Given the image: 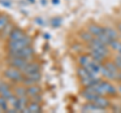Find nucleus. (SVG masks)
Instances as JSON below:
<instances>
[{
  "label": "nucleus",
  "mask_w": 121,
  "mask_h": 113,
  "mask_svg": "<svg viewBox=\"0 0 121 113\" xmlns=\"http://www.w3.org/2000/svg\"><path fill=\"white\" fill-rule=\"evenodd\" d=\"M31 39L30 37L27 35H24L22 39H18V40H13V41H8V51H20L23 48L30 46Z\"/></svg>",
  "instance_id": "nucleus-1"
},
{
  "label": "nucleus",
  "mask_w": 121,
  "mask_h": 113,
  "mask_svg": "<svg viewBox=\"0 0 121 113\" xmlns=\"http://www.w3.org/2000/svg\"><path fill=\"white\" fill-rule=\"evenodd\" d=\"M4 76L7 79H9V80L17 83L22 82V80L24 79V75L22 74L21 71L13 67H10L4 71Z\"/></svg>",
  "instance_id": "nucleus-2"
},
{
  "label": "nucleus",
  "mask_w": 121,
  "mask_h": 113,
  "mask_svg": "<svg viewBox=\"0 0 121 113\" xmlns=\"http://www.w3.org/2000/svg\"><path fill=\"white\" fill-rule=\"evenodd\" d=\"M29 63V61H27L24 58H18V56H8L7 59V64L10 67L16 68V69L22 71L26 67V65Z\"/></svg>",
  "instance_id": "nucleus-3"
},
{
  "label": "nucleus",
  "mask_w": 121,
  "mask_h": 113,
  "mask_svg": "<svg viewBox=\"0 0 121 113\" xmlns=\"http://www.w3.org/2000/svg\"><path fill=\"white\" fill-rule=\"evenodd\" d=\"M92 103L96 104L97 106L103 108V109H105V110H107V108H109V107L111 106V101L109 100L106 96H102V95L98 96Z\"/></svg>",
  "instance_id": "nucleus-4"
},
{
  "label": "nucleus",
  "mask_w": 121,
  "mask_h": 113,
  "mask_svg": "<svg viewBox=\"0 0 121 113\" xmlns=\"http://www.w3.org/2000/svg\"><path fill=\"white\" fill-rule=\"evenodd\" d=\"M93 62H94V60L92 59V56H91L89 54L88 55H82L78 58L79 66L85 68V69H88V68L92 65Z\"/></svg>",
  "instance_id": "nucleus-5"
},
{
  "label": "nucleus",
  "mask_w": 121,
  "mask_h": 113,
  "mask_svg": "<svg viewBox=\"0 0 121 113\" xmlns=\"http://www.w3.org/2000/svg\"><path fill=\"white\" fill-rule=\"evenodd\" d=\"M103 30L106 33V35L111 39V41L114 39H120V35L118 30H117V27L113 28L111 26H103Z\"/></svg>",
  "instance_id": "nucleus-6"
},
{
  "label": "nucleus",
  "mask_w": 121,
  "mask_h": 113,
  "mask_svg": "<svg viewBox=\"0 0 121 113\" xmlns=\"http://www.w3.org/2000/svg\"><path fill=\"white\" fill-rule=\"evenodd\" d=\"M40 67L37 63H35V62H29L26 67L24 68L23 70L21 71L22 74L24 75V76H27V75L31 74V73H35V72H37V71H39Z\"/></svg>",
  "instance_id": "nucleus-7"
},
{
  "label": "nucleus",
  "mask_w": 121,
  "mask_h": 113,
  "mask_svg": "<svg viewBox=\"0 0 121 113\" xmlns=\"http://www.w3.org/2000/svg\"><path fill=\"white\" fill-rule=\"evenodd\" d=\"M91 35H92L93 36H99L102 32H103V26H100L99 24H95V23H92V24H90L88 26V29H87Z\"/></svg>",
  "instance_id": "nucleus-8"
},
{
  "label": "nucleus",
  "mask_w": 121,
  "mask_h": 113,
  "mask_svg": "<svg viewBox=\"0 0 121 113\" xmlns=\"http://www.w3.org/2000/svg\"><path fill=\"white\" fill-rule=\"evenodd\" d=\"M82 111H85V112H100V111H106V110L103 108L99 107V106H97L96 104H94L92 102H88L82 107Z\"/></svg>",
  "instance_id": "nucleus-9"
},
{
  "label": "nucleus",
  "mask_w": 121,
  "mask_h": 113,
  "mask_svg": "<svg viewBox=\"0 0 121 113\" xmlns=\"http://www.w3.org/2000/svg\"><path fill=\"white\" fill-rule=\"evenodd\" d=\"M24 35H24L23 32H22L21 29H19V28H13L12 31H11V33H10L9 36H8V39H9L8 41L18 40V39H22V37H23Z\"/></svg>",
  "instance_id": "nucleus-10"
},
{
  "label": "nucleus",
  "mask_w": 121,
  "mask_h": 113,
  "mask_svg": "<svg viewBox=\"0 0 121 113\" xmlns=\"http://www.w3.org/2000/svg\"><path fill=\"white\" fill-rule=\"evenodd\" d=\"M89 55L92 56L93 60H95L96 62L101 63V64H103L106 61V59H107V58H105L104 56H102L101 54H99L98 52H95V51H93V50H89Z\"/></svg>",
  "instance_id": "nucleus-11"
},
{
  "label": "nucleus",
  "mask_w": 121,
  "mask_h": 113,
  "mask_svg": "<svg viewBox=\"0 0 121 113\" xmlns=\"http://www.w3.org/2000/svg\"><path fill=\"white\" fill-rule=\"evenodd\" d=\"M41 93V89L39 86H36L35 85H31V86H28L27 87V96H33V95H36V94H40Z\"/></svg>",
  "instance_id": "nucleus-12"
},
{
  "label": "nucleus",
  "mask_w": 121,
  "mask_h": 113,
  "mask_svg": "<svg viewBox=\"0 0 121 113\" xmlns=\"http://www.w3.org/2000/svg\"><path fill=\"white\" fill-rule=\"evenodd\" d=\"M27 107L29 109V112L30 113H39L43 111V108L39 105V103H36V102H30Z\"/></svg>",
  "instance_id": "nucleus-13"
},
{
  "label": "nucleus",
  "mask_w": 121,
  "mask_h": 113,
  "mask_svg": "<svg viewBox=\"0 0 121 113\" xmlns=\"http://www.w3.org/2000/svg\"><path fill=\"white\" fill-rule=\"evenodd\" d=\"M14 94L17 97H21V96H27V87L26 86H18L15 88L14 90Z\"/></svg>",
  "instance_id": "nucleus-14"
},
{
  "label": "nucleus",
  "mask_w": 121,
  "mask_h": 113,
  "mask_svg": "<svg viewBox=\"0 0 121 113\" xmlns=\"http://www.w3.org/2000/svg\"><path fill=\"white\" fill-rule=\"evenodd\" d=\"M94 37H95V36H93L88 30H84V31H81L80 32V39L83 41H85L86 43H89L90 41L94 39Z\"/></svg>",
  "instance_id": "nucleus-15"
},
{
  "label": "nucleus",
  "mask_w": 121,
  "mask_h": 113,
  "mask_svg": "<svg viewBox=\"0 0 121 113\" xmlns=\"http://www.w3.org/2000/svg\"><path fill=\"white\" fill-rule=\"evenodd\" d=\"M7 23H8V16L5 14L0 15V31L3 30V28L7 25Z\"/></svg>",
  "instance_id": "nucleus-16"
},
{
  "label": "nucleus",
  "mask_w": 121,
  "mask_h": 113,
  "mask_svg": "<svg viewBox=\"0 0 121 113\" xmlns=\"http://www.w3.org/2000/svg\"><path fill=\"white\" fill-rule=\"evenodd\" d=\"M26 77H28L30 79H32L33 81H35V82H39L40 80V78H41V74L39 71H37V72H35V73H31V74H29L27 75Z\"/></svg>",
  "instance_id": "nucleus-17"
},
{
  "label": "nucleus",
  "mask_w": 121,
  "mask_h": 113,
  "mask_svg": "<svg viewBox=\"0 0 121 113\" xmlns=\"http://www.w3.org/2000/svg\"><path fill=\"white\" fill-rule=\"evenodd\" d=\"M0 106L2 107L3 111L7 112V110H8V102H7V100L5 98H3L2 96H0Z\"/></svg>",
  "instance_id": "nucleus-18"
},
{
  "label": "nucleus",
  "mask_w": 121,
  "mask_h": 113,
  "mask_svg": "<svg viewBox=\"0 0 121 113\" xmlns=\"http://www.w3.org/2000/svg\"><path fill=\"white\" fill-rule=\"evenodd\" d=\"M51 24H52V27H59V26H60V24H62V18L54 17L51 20Z\"/></svg>",
  "instance_id": "nucleus-19"
},
{
  "label": "nucleus",
  "mask_w": 121,
  "mask_h": 113,
  "mask_svg": "<svg viewBox=\"0 0 121 113\" xmlns=\"http://www.w3.org/2000/svg\"><path fill=\"white\" fill-rule=\"evenodd\" d=\"M13 95H14V94L11 92V90H10V89H7V90H5V91H3V92L0 93V96H2L3 98H5L6 100L10 99V98L12 97Z\"/></svg>",
  "instance_id": "nucleus-20"
},
{
  "label": "nucleus",
  "mask_w": 121,
  "mask_h": 113,
  "mask_svg": "<svg viewBox=\"0 0 121 113\" xmlns=\"http://www.w3.org/2000/svg\"><path fill=\"white\" fill-rule=\"evenodd\" d=\"M113 62L115 63V65L117 66V68L121 71V55L119 54H116L113 58Z\"/></svg>",
  "instance_id": "nucleus-21"
},
{
  "label": "nucleus",
  "mask_w": 121,
  "mask_h": 113,
  "mask_svg": "<svg viewBox=\"0 0 121 113\" xmlns=\"http://www.w3.org/2000/svg\"><path fill=\"white\" fill-rule=\"evenodd\" d=\"M29 101L30 102H36V103H40L43 101V98H41L40 94H36V95L30 96L29 97Z\"/></svg>",
  "instance_id": "nucleus-22"
},
{
  "label": "nucleus",
  "mask_w": 121,
  "mask_h": 113,
  "mask_svg": "<svg viewBox=\"0 0 121 113\" xmlns=\"http://www.w3.org/2000/svg\"><path fill=\"white\" fill-rule=\"evenodd\" d=\"M12 29H13V28H12V26H11V24L8 22V23H7V25L5 26L4 28H3V35H8V36H9V35L11 33V31H12Z\"/></svg>",
  "instance_id": "nucleus-23"
},
{
  "label": "nucleus",
  "mask_w": 121,
  "mask_h": 113,
  "mask_svg": "<svg viewBox=\"0 0 121 113\" xmlns=\"http://www.w3.org/2000/svg\"><path fill=\"white\" fill-rule=\"evenodd\" d=\"M7 89H10L9 88V85L6 84V83H4V82L0 81V93L3 92V91H5V90H7Z\"/></svg>",
  "instance_id": "nucleus-24"
},
{
  "label": "nucleus",
  "mask_w": 121,
  "mask_h": 113,
  "mask_svg": "<svg viewBox=\"0 0 121 113\" xmlns=\"http://www.w3.org/2000/svg\"><path fill=\"white\" fill-rule=\"evenodd\" d=\"M0 3L5 7H10L11 6V2L8 1V0H0Z\"/></svg>",
  "instance_id": "nucleus-25"
},
{
  "label": "nucleus",
  "mask_w": 121,
  "mask_h": 113,
  "mask_svg": "<svg viewBox=\"0 0 121 113\" xmlns=\"http://www.w3.org/2000/svg\"><path fill=\"white\" fill-rule=\"evenodd\" d=\"M35 21L39 25H44V23H45L44 20L43 19V18H40V17H36L35 19Z\"/></svg>",
  "instance_id": "nucleus-26"
},
{
  "label": "nucleus",
  "mask_w": 121,
  "mask_h": 113,
  "mask_svg": "<svg viewBox=\"0 0 121 113\" xmlns=\"http://www.w3.org/2000/svg\"><path fill=\"white\" fill-rule=\"evenodd\" d=\"M81 48V46H80V44H74V46H73V50L75 51V52H79V51H81L82 50V48Z\"/></svg>",
  "instance_id": "nucleus-27"
},
{
  "label": "nucleus",
  "mask_w": 121,
  "mask_h": 113,
  "mask_svg": "<svg viewBox=\"0 0 121 113\" xmlns=\"http://www.w3.org/2000/svg\"><path fill=\"white\" fill-rule=\"evenodd\" d=\"M116 27H117V30H118V32H119V35H120V39H121V22H118V23H117Z\"/></svg>",
  "instance_id": "nucleus-28"
},
{
  "label": "nucleus",
  "mask_w": 121,
  "mask_h": 113,
  "mask_svg": "<svg viewBox=\"0 0 121 113\" xmlns=\"http://www.w3.org/2000/svg\"><path fill=\"white\" fill-rule=\"evenodd\" d=\"M52 4L56 5V4H59L60 3V0H52Z\"/></svg>",
  "instance_id": "nucleus-29"
},
{
  "label": "nucleus",
  "mask_w": 121,
  "mask_h": 113,
  "mask_svg": "<svg viewBox=\"0 0 121 113\" xmlns=\"http://www.w3.org/2000/svg\"><path fill=\"white\" fill-rule=\"evenodd\" d=\"M43 37H45V39H50V37H51V35H48V33H45V35H43Z\"/></svg>",
  "instance_id": "nucleus-30"
},
{
  "label": "nucleus",
  "mask_w": 121,
  "mask_h": 113,
  "mask_svg": "<svg viewBox=\"0 0 121 113\" xmlns=\"http://www.w3.org/2000/svg\"><path fill=\"white\" fill-rule=\"evenodd\" d=\"M41 4H43V5L47 4V0H41Z\"/></svg>",
  "instance_id": "nucleus-31"
},
{
  "label": "nucleus",
  "mask_w": 121,
  "mask_h": 113,
  "mask_svg": "<svg viewBox=\"0 0 121 113\" xmlns=\"http://www.w3.org/2000/svg\"><path fill=\"white\" fill-rule=\"evenodd\" d=\"M28 2H30V3H35V0H27Z\"/></svg>",
  "instance_id": "nucleus-32"
},
{
  "label": "nucleus",
  "mask_w": 121,
  "mask_h": 113,
  "mask_svg": "<svg viewBox=\"0 0 121 113\" xmlns=\"http://www.w3.org/2000/svg\"><path fill=\"white\" fill-rule=\"evenodd\" d=\"M1 112H3V109H2L1 106H0V113H1Z\"/></svg>",
  "instance_id": "nucleus-33"
},
{
  "label": "nucleus",
  "mask_w": 121,
  "mask_h": 113,
  "mask_svg": "<svg viewBox=\"0 0 121 113\" xmlns=\"http://www.w3.org/2000/svg\"><path fill=\"white\" fill-rule=\"evenodd\" d=\"M120 107H121V106H120ZM120 110H121V108H120Z\"/></svg>",
  "instance_id": "nucleus-34"
}]
</instances>
